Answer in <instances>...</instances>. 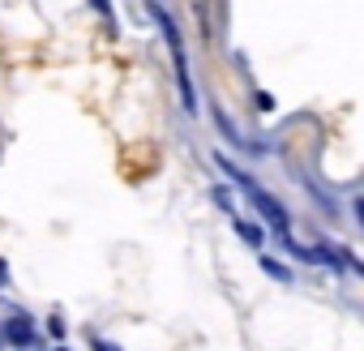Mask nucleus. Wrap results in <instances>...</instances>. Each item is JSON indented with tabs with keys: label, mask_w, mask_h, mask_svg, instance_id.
<instances>
[{
	"label": "nucleus",
	"mask_w": 364,
	"mask_h": 351,
	"mask_svg": "<svg viewBox=\"0 0 364 351\" xmlns=\"http://www.w3.org/2000/svg\"><path fill=\"white\" fill-rule=\"evenodd\" d=\"M215 202H219L223 210H232V193H228V189H215Z\"/></svg>",
	"instance_id": "423d86ee"
},
{
	"label": "nucleus",
	"mask_w": 364,
	"mask_h": 351,
	"mask_svg": "<svg viewBox=\"0 0 364 351\" xmlns=\"http://www.w3.org/2000/svg\"><path fill=\"white\" fill-rule=\"evenodd\" d=\"M262 270H270V274H274V279H283V283L291 279V274H287V266H283V261H274V257H262Z\"/></svg>",
	"instance_id": "39448f33"
},
{
	"label": "nucleus",
	"mask_w": 364,
	"mask_h": 351,
	"mask_svg": "<svg viewBox=\"0 0 364 351\" xmlns=\"http://www.w3.org/2000/svg\"><path fill=\"white\" fill-rule=\"evenodd\" d=\"M5 283H9V261L0 257V287H5Z\"/></svg>",
	"instance_id": "1a4fd4ad"
},
{
	"label": "nucleus",
	"mask_w": 364,
	"mask_h": 351,
	"mask_svg": "<svg viewBox=\"0 0 364 351\" xmlns=\"http://www.w3.org/2000/svg\"><path fill=\"white\" fill-rule=\"evenodd\" d=\"M146 5H150L154 22L163 26V39H167V48H171V65H176V82H180V99H185V112H193V107H198V94H193V77H189V60H185V39H180L176 22L167 18V9H159L154 0H146Z\"/></svg>",
	"instance_id": "f257e3e1"
},
{
	"label": "nucleus",
	"mask_w": 364,
	"mask_h": 351,
	"mask_svg": "<svg viewBox=\"0 0 364 351\" xmlns=\"http://www.w3.org/2000/svg\"><path fill=\"white\" fill-rule=\"evenodd\" d=\"M5 334H9V342H14V347H31V342H35V325H31V317H26V313L9 317Z\"/></svg>",
	"instance_id": "7ed1b4c3"
},
{
	"label": "nucleus",
	"mask_w": 364,
	"mask_h": 351,
	"mask_svg": "<svg viewBox=\"0 0 364 351\" xmlns=\"http://www.w3.org/2000/svg\"><path fill=\"white\" fill-rule=\"evenodd\" d=\"M90 5H95V9H99L103 18H112V0H90Z\"/></svg>",
	"instance_id": "0eeeda50"
},
{
	"label": "nucleus",
	"mask_w": 364,
	"mask_h": 351,
	"mask_svg": "<svg viewBox=\"0 0 364 351\" xmlns=\"http://www.w3.org/2000/svg\"><path fill=\"white\" fill-rule=\"evenodd\" d=\"M219 167H223V171L232 176V180H236V185H240V189H245L249 198H253V206H257V210L266 215V223H270L274 232H283V236H287V210H283V206H279V202H274V198H270L266 189H257V185H253V176H249V171H240L236 163H228V154H219Z\"/></svg>",
	"instance_id": "f03ea898"
},
{
	"label": "nucleus",
	"mask_w": 364,
	"mask_h": 351,
	"mask_svg": "<svg viewBox=\"0 0 364 351\" xmlns=\"http://www.w3.org/2000/svg\"><path fill=\"white\" fill-rule=\"evenodd\" d=\"M236 232H240V240H249V244H266V227H262V223H236Z\"/></svg>",
	"instance_id": "20e7f679"
},
{
	"label": "nucleus",
	"mask_w": 364,
	"mask_h": 351,
	"mask_svg": "<svg viewBox=\"0 0 364 351\" xmlns=\"http://www.w3.org/2000/svg\"><path fill=\"white\" fill-rule=\"evenodd\" d=\"M95 351H120L116 342H107V338H95Z\"/></svg>",
	"instance_id": "6e6552de"
}]
</instances>
